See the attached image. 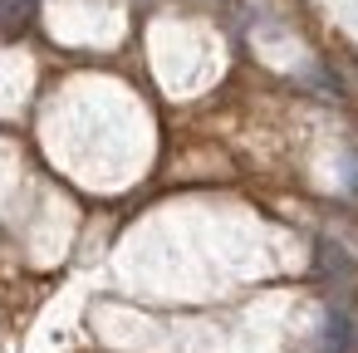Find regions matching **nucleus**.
<instances>
[{
    "label": "nucleus",
    "instance_id": "nucleus-3",
    "mask_svg": "<svg viewBox=\"0 0 358 353\" xmlns=\"http://www.w3.org/2000/svg\"><path fill=\"white\" fill-rule=\"evenodd\" d=\"M30 15H35V0H0V35L15 40L30 25Z\"/></svg>",
    "mask_w": 358,
    "mask_h": 353
},
{
    "label": "nucleus",
    "instance_id": "nucleus-2",
    "mask_svg": "<svg viewBox=\"0 0 358 353\" xmlns=\"http://www.w3.org/2000/svg\"><path fill=\"white\" fill-rule=\"evenodd\" d=\"M314 270L334 284V289H353V280H358V260L353 255H343L329 236L319 240V250H314Z\"/></svg>",
    "mask_w": 358,
    "mask_h": 353
},
{
    "label": "nucleus",
    "instance_id": "nucleus-4",
    "mask_svg": "<svg viewBox=\"0 0 358 353\" xmlns=\"http://www.w3.org/2000/svg\"><path fill=\"white\" fill-rule=\"evenodd\" d=\"M324 236H329L343 255H353V260H358V226H353L348 216H329V221H324Z\"/></svg>",
    "mask_w": 358,
    "mask_h": 353
},
{
    "label": "nucleus",
    "instance_id": "nucleus-1",
    "mask_svg": "<svg viewBox=\"0 0 358 353\" xmlns=\"http://www.w3.org/2000/svg\"><path fill=\"white\" fill-rule=\"evenodd\" d=\"M319 343H324V353H358V314H353L343 299H334V304H329Z\"/></svg>",
    "mask_w": 358,
    "mask_h": 353
}]
</instances>
